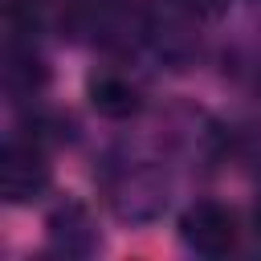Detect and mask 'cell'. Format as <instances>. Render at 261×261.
Returning a JSON list of instances; mask_svg holds the SVG:
<instances>
[{"label":"cell","instance_id":"obj_1","mask_svg":"<svg viewBox=\"0 0 261 261\" xmlns=\"http://www.w3.org/2000/svg\"><path fill=\"white\" fill-rule=\"evenodd\" d=\"M106 200L122 220H155L167 208V179L147 159H122L106 171Z\"/></svg>","mask_w":261,"mask_h":261},{"label":"cell","instance_id":"obj_2","mask_svg":"<svg viewBox=\"0 0 261 261\" xmlns=\"http://www.w3.org/2000/svg\"><path fill=\"white\" fill-rule=\"evenodd\" d=\"M179 241L196 257H228L237 249V241H241V224H237V216L224 204L196 200L179 216Z\"/></svg>","mask_w":261,"mask_h":261},{"label":"cell","instance_id":"obj_3","mask_svg":"<svg viewBox=\"0 0 261 261\" xmlns=\"http://www.w3.org/2000/svg\"><path fill=\"white\" fill-rule=\"evenodd\" d=\"M0 184L8 204H29L49 188V159L37 139L12 135L4 143V163H0Z\"/></svg>","mask_w":261,"mask_h":261},{"label":"cell","instance_id":"obj_4","mask_svg":"<svg viewBox=\"0 0 261 261\" xmlns=\"http://www.w3.org/2000/svg\"><path fill=\"white\" fill-rule=\"evenodd\" d=\"M86 94H90V106H94L98 114H106V118H130V114H139V106H143V90H139L126 73H118V69H98V73H90Z\"/></svg>","mask_w":261,"mask_h":261},{"label":"cell","instance_id":"obj_5","mask_svg":"<svg viewBox=\"0 0 261 261\" xmlns=\"http://www.w3.org/2000/svg\"><path fill=\"white\" fill-rule=\"evenodd\" d=\"M49 241H53V249L65 253V257H82V253H90V249L98 245V232H94L90 212H86L82 204H65V208H57V212L49 216Z\"/></svg>","mask_w":261,"mask_h":261},{"label":"cell","instance_id":"obj_6","mask_svg":"<svg viewBox=\"0 0 261 261\" xmlns=\"http://www.w3.org/2000/svg\"><path fill=\"white\" fill-rule=\"evenodd\" d=\"M224 8H228V0H159L155 16H163L171 37H192L196 29L212 24Z\"/></svg>","mask_w":261,"mask_h":261},{"label":"cell","instance_id":"obj_7","mask_svg":"<svg viewBox=\"0 0 261 261\" xmlns=\"http://www.w3.org/2000/svg\"><path fill=\"white\" fill-rule=\"evenodd\" d=\"M45 4H53V0H12V8H24L29 16H33L37 8H45Z\"/></svg>","mask_w":261,"mask_h":261},{"label":"cell","instance_id":"obj_8","mask_svg":"<svg viewBox=\"0 0 261 261\" xmlns=\"http://www.w3.org/2000/svg\"><path fill=\"white\" fill-rule=\"evenodd\" d=\"M253 228H257V241H261V204H257V212H253Z\"/></svg>","mask_w":261,"mask_h":261}]
</instances>
